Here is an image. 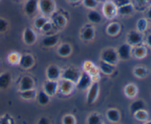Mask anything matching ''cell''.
Segmentation results:
<instances>
[{"mask_svg":"<svg viewBox=\"0 0 151 124\" xmlns=\"http://www.w3.org/2000/svg\"><path fill=\"white\" fill-rule=\"evenodd\" d=\"M102 61L106 62L111 65L115 66L118 63L119 57H118L117 52L114 48H106L104 51L102 52L101 54Z\"/></svg>","mask_w":151,"mask_h":124,"instance_id":"1","label":"cell"},{"mask_svg":"<svg viewBox=\"0 0 151 124\" xmlns=\"http://www.w3.org/2000/svg\"><path fill=\"white\" fill-rule=\"evenodd\" d=\"M38 9L44 16H49L54 13L55 3L54 0H38Z\"/></svg>","mask_w":151,"mask_h":124,"instance_id":"2","label":"cell"},{"mask_svg":"<svg viewBox=\"0 0 151 124\" xmlns=\"http://www.w3.org/2000/svg\"><path fill=\"white\" fill-rule=\"evenodd\" d=\"M81 75V73L78 69L74 68L72 67H69L66 69H65L63 73L60 76V77H61V79L70 81V82L76 84L78 81L79 80Z\"/></svg>","mask_w":151,"mask_h":124,"instance_id":"3","label":"cell"},{"mask_svg":"<svg viewBox=\"0 0 151 124\" xmlns=\"http://www.w3.org/2000/svg\"><path fill=\"white\" fill-rule=\"evenodd\" d=\"M128 43L131 46H137L141 45L143 41L142 33L137 30H131L127 36Z\"/></svg>","mask_w":151,"mask_h":124,"instance_id":"4","label":"cell"},{"mask_svg":"<svg viewBox=\"0 0 151 124\" xmlns=\"http://www.w3.org/2000/svg\"><path fill=\"white\" fill-rule=\"evenodd\" d=\"M92 84L91 76L88 72H83L81 73L79 80L76 83V88L78 90H86Z\"/></svg>","mask_w":151,"mask_h":124,"instance_id":"5","label":"cell"},{"mask_svg":"<svg viewBox=\"0 0 151 124\" xmlns=\"http://www.w3.org/2000/svg\"><path fill=\"white\" fill-rule=\"evenodd\" d=\"M103 12L107 19H114L117 15V7L114 1H106L103 4Z\"/></svg>","mask_w":151,"mask_h":124,"instance_id":"6","label":"cell"},{"mask_svg":"<svg viewBox=\"0 0 151 124\" xmlns=\"http://www.w3.org/2000/svg\"><path fill=\"white\" fill-rule=\"evenodd\" d=\"M116 52H117L119 58H120L121 60H127L131 58V54H132V48H131V46H130L128 43H124L118 48Z\"/></svg>","mask_w":151,"mask_h":124,"instance_id":"7","label":"cell"},{"mask_svg":"<svg viewBox=\"0 0 151 124\" xmlns=\"http://www.w3.org/2000/svg\"><path fill=\"white\" fill-rule=\"evenodd\" d=\"M58 89H59V91L62 93L64 94L70 93L75 87V83L63 79H61L60 81H58Z\"/></svg>","mask_w":151,"mask_h":124,"instance_id":"8","label":"cell"},{"mask_svg":"<svg viewBox=\"0 0 151 124\" xmlns=\"http://www.w3.org/2000/svg\"><path fill=\"white\" fill-rule=\"evenodd\" d=\"M99 93V85L97 82H93L91 86L88 88V95H87V102L88 104H92L96 98Z\"/></svg>","mask_w":151,"mask_h":124,"instance_id":"9","label":"cell"},{"mask_svg":"<svg viewBox=\"0 0 151 124\" xmlns=\"http://www.w3.org/2000/svg\"><path fill=\"white\" fill-rule=\"evenodd\" d=\"M46 74H47V79L52 81H58L61 76L60 68L56 66H49L47 69Z\"/></svg>","mask_w":151,"mask_h":124,"instance_id":"10","label":"cell"},{"mask_svg":"<svg viewBox=\"0 0 151 124\" xmlns=\"http://www.w3.org/2000/svg\"><path fill=\"white\" fill-rule=\"evenodd\" d=\"M58 81H52L47 80L44 82V92L49 95V96H52L55 94L58 91Z\"/></svg>","mask_w":151,"mask_h":124,"instance_id":"11","label":"cell"},{"mask_svg":"<svg viewBox=\"0 0 151 124\" xmlns=\"http://www.w3.org/2000/svg\"><path fill=\"white\" fill-rule=\"evenodd\" d=\"M24 42L27 45H32L36 41V35L31 28H27L23 32Z\"/></svg>","mask_w":151,"mask_h":124,"instance_id":"12","label":"cell"},{"mask_svg":"<svg viewBox=\"0 0 151 124\" xmlns=\"http://www.w3.org/2000/svg\"><path fill=\"white\" fill-rule=\"evenodd\" d=\"M38 9V0H27L25 3L24 11L28 16L33 15Z\"/></svg>","mask_w":151,"mask_h":124,"instance_id":"13","label":"cell"},{"mask_svg":"<svg viewBox=\"0 0 151 124\" xmlns=\"http://www.w3.org/2000/svg\"><path fill=\"white\" fill-rule=\"evenodd\" d=\"M19 66L23 68H29L34 64V58L31 54H26L21 56L20 60L19 63Z\"/></svg>","mask_w":151,"mask_h":124,"instance_id":"14","label":"cell"},{"mask_svg":"<svg viewBox=\"0 0 151 124\" xmlns=\"http://www.w3.org/2000/svg\"><path fill=\"white\" fill-rule=\"evenodd\" d=\"M34 88V81L29 76H24L20 82L21 92L29 91Z\"/></svg>","mask_w":151,"mask_h":124,"instance_id":"15","label":"cell"},{"mask_svg":"<svg viewBox=\"0 0 151 124\" xmlns=\"http://www.w3.org/2000/svg\"><path fill=\"white\" fill-rule=\"evenodd\" d=\"M11 83V76L7 72L0 74V89L5 90L10 86Z\"/></svg>","mask_w":151,"mask_h":124,"instance_id":"16","label":"cell"},{"mask_svg":"<svg viewBox=\"0 0 151 124\" xmlns=\"http://www.w3.org/2000/svg\"><path fill=\"white\" fill-rule=\"evenodd\" d=\"M132 53L136 58L142 59L145 58L147 56V50L145 46H144L142 45H139L137 46H135V48L132 51Z\"/></svg>","mask_w":151,"mask_h":124,"instance_id":"17","label":"cell"},{"mask_svg":"<svg viewBox=\"0 0 151 124\" xmlns=\"http://www.w3.org/2000/svg\"><path fill=\"white\" fill-rule=\"evenodd\" d=\"M134 7L131 3L125 4L123 6L117 7V14L121 16H128L134 13Z\"/></svg>","mask_w":151,"mask_h":124,"instance_id":"18","label":"cell"},{"mask_svg":"<svg viewBox=\"0 0 151 124\" xmlns=\"http://www.w3.org/2000/svg\"><path fill=\"white\" fill-rule=\"evenodd\" d=\"M59 37L57 35H50V36H47L44 38L42 41L43 46L46 47H51L54 46L56 45L58 42Z\"/></svg>","mask_w":151,"mask_h":124,"instance_id":"19","label":"cell"},{"mask_svg":"<svg viewBox=\"0 0 151 124\" xmlns=\"http://www.w3.org/2000/svg\"><path fill=\"white\" fill-rule=\"evenodd\" d=\"M88 21L91 23L99 24L102 21V16L97 11L94 10H91L88 12L87 15Z\"/></svg>","mask_w":151,"mask_h":124,"instance_id":"20","label":"cell"},{"mask_svg":"<svg viewBox=\"0 0 151 124\" xmlns=\"http://www.w3.org/2000/svg\"><path fill=\"white\" fill-rule=\"evenodd\" d=\"M131 112L133 115L136 113L137 112L139 111V110H145V104L144 101L141 99L137 100V101H134L131 105Z\"/></svg>","mask_w":151,"mask_h":124,"instance_id":"21","label":"cell"},{"mask_svg":"<svg viewBox=\"0 0 151 124\" xmlns=\"http://www.w3.org/2000/svg\"><path fill=\"white\" fill-rule=\"evenodd\" d=\"M72 52V47L69 44L63 43L58 48V54L61 57H68Z\"/></svg>","mask_w":151,"mask_h":124,"instance_id":"22","label":"cell"},{"mask_svg":"<svg viewBox=\"0 0 151 124\" xmlns=\"http://www.w3.org/2000/svg\"><path fill=\"white\" fill-rule=\"evenodd\" d=\"M107 115L108 119H109L110 121L114 122V123H116L118 122L120 119V115L119 113L118 112V110H115V109H111L109 111L107 112Z\"/></svg>","mask_w":151,"mask_h":124,"instance_id":"23","label":"cell"},{"mask_svg":"<svg viewBox=\"0 0 151 124\" xmlns=\"http://www.w3.org/2000/svg\"><path fill=\"white\" fill-rule=\"evenodd\" d=\"M147 27H148V21L147 19L145 18H141L138 20L137 23V30L138 32L143 33L147 30Z\"/></svg>","mask_w":151,"mask_h":124,"instance_id":"24","label":"cell"},{"mask_svg":"<svg viewBox=\"0 0 151 124\" xmlns=\"http://www.w3.org/2000/svg\"><path fill=\"white\" fill-rule=\"evenodd\" d=\"M125 93L129 98H134L138 93V89L134 84H129L125 88Z\"/></svg>","mask_w":151,"mask_h":124,"instance_id":"25","label":"cell"},{"mask_svg":"<svg viewBox=\"0 0 151 124\" xmlns=\"http://www.w3.org/2000/svg\"><path fill=\"white\" fill-rule=\"evenodd\" d=\"M134 73L137 77L139 79L145 78L148 73L147 69L145 66H137L134 69Z\"/></svg>","mask_w":151,"mask_h":124,"instance_id":"26","label":"cell"},{"mask_svg":"<svg viewBox=\"0 0 151 124\" xmlns=\"http://www.w3.org/2000/svg\"><path fill=\"white\" fill-rule=\"evenodd\" d=\"M94 37V29L91 26L86 28L82 32V38L85 41H91Z\"/></svg>","mask_w":151,"mask_h":124,"instance_id":"27","label":"cell"},{"mask_svg":"<svg viewBox=\"0 0 151 124\" xmlns=\"http://www.w3.org/2000/svg\"><path fill=\"white\" fill-rule=\"evenodd\" d=\"M107 32L109 35L114 36L116 35L120 31V25L118 23H111L108 26Z\"/></svg>","mask_w":151,"mask_h":124,"instance_id":"28","label":"cell"},{"mask_svg":"<svg viewBox=\"0 0 151 124\" xmlns=\"http://www.w3.org/2000/svg\"><path fill=\"white\" fill-rule=\"evenodd\" d=\"M100 68L106 74H111L114 71V66L106 63V62L101 61L100 64Z\"/></svg>","mask_w":151,"mask_h":124,"instance_id":"29","label":"cell"},{"mask_svg":"<svg viewBox=\"0 0 151 124\" xmlns=\"http://www.w3.org/2000/svg\"><path fill=\"white\" fill-rule=\"evenodd\" d=\"M38 101L41 105H46L50 101V96L44 91H41L37 95Z\"/></svg>","mask_w":151,"mask_h":124,"instance_id":"30","label":"cell"},{"mask_svg":"<svg viewBox=\"0 0 151 124\" xmlns=\"http://www.w3.org/2000/svg\"><path fill=\"white\" fill-rule=\"evenodd\" d=\"M134 115L137 120L142 122L147 121V119H148V113H147V112L145 110H139V111L134 113Z\"/></svg>","mask_w":151,"mask_h":124,"instance_id":"31","label":"cell"},{"mask_svg":"<svg viewBox=\"0 0 151 124\" xmlns=\"http://www.w3.org/2000/svg\"><path fill=\"white\" fill-rule=\"evenodd\" d=\"M21 55L17 52H12L9 54L8 57H7V60H8L9 63L12 65L19 64V60H20Z\"/></svg>","mask_w":151,"mask_h":124,"instance_id":"32","label":"cell"},{"mask_svg":"<svg viewBox=\"0 0 151 124\" xmlns=\"http://www.w3.org/2000/svg\"><path fill=\"white\" fill-rule=\"evenodd\" d=\"M47 21H48V19L47 18L44 17V16H40V17H38L37 19H35V21H34V26H35L36 29H41L43 26Z\"/></svg>","mask_w":151,"mask_h":124,"instance_id":"33","label":"cell"},{"mask_svg":"<svg viewBox=\"0 0 151 124\" xmlns=\"http://www.w3.org/2000/svg\"><path fill=\"white\" fill-rule=\"evenodd\" d=\"M88 124H102V119L99 115L97 113H93L88 117L87 120Z\"/></svg>","mask_w":151,"mask_h":124,"instance_id":"34","label":"cell"},{"mask_svg":"<svg viewBox=\"0 0 151 124\" xmlns=\"http://www.w3.org/2000/svg\"><path fill=\"white\" fill-rule=\"evenodd\" d=\"M21 95L23 98L27 100H30L32 99V98H35L36 96V92L34 89L29 90V91H23L21 93Z\"/></svg>","mask_w":151,"mask_h":124,"instance_id":"35","label":"cell"},{"mask_svg":"<svg viewBox=\"0 0 151 124\" xmlns=\"http://www.w3.org/2000/svg\"><path fill=\"white\" fill-rule=\"evenodd\" d=\"M83 4L87 8L94 9L97 6V0H83Z\"/></svg>","mask_w":151,"mask_h":124,"instance_id":"36","label":"cell"},{"mask_svg":"<svg viewBox=\"0 0 151 124\" xmlns=\"http://www.w3.org/2000/svg\"><path fill=\"white\" fill-rule=\"evenodd\" d=\"M55 22L59 26H64L66 24V19L62 15H58L55 18Z\"/></svg>","mask_w":151,"mask_h":124,"instance_id":"37","label":"cell"},{"mask_svg":"<svg viewBox=\"0 0 151 124\" xmlns=\"http://www.w3.org/2000/svg\"><path fill=\"white\" fill-rule=\"evenodd\" d=\"M8 27V22L5 19L0 18V33L5 32Z\"/></svg>","mask_w":151,"mask_h":124,"instance_id":"38","label":"cell"},{"mask_svg":"<svg viewBox=\"0 0 151 124\" xmlns=\"http://www.w3.org/2000/svg\"><path fill=\"white\" fill-rule=\"evenodd\" d=\"M63 124H75V119L71 115H67L63 118Z\"/></svg>","mask_w":151,"mask_h":124,"instance_id":"39","label":"cell"},{"mask_svg":"<svg viewBox=\"0 0 151 124\" xmlns=\"http://www.w3.org/2000/svg\"><path fill=\"white\" fill-rule=\"evenodd\" d=\"M0 124H13V120L11 117L5 115L0 118Z\"/></svg>","mask_w":151,"mask_h":124,"instance_id":"40","label":"cell"},{"mask_svg":"<svg viewBox=\"0 0 151 124\" xmlns=\"http://www.w3.org/2000/svg\"><path fill=\"white\" fill-rule=\"evenodd\" d=\"M114 3L116 4V7H121V6H123L125 5V4H128V3L131 2H130V0H115V1H114Z\"/></svg>","mask_w":151,"mask_h":124,"instance_id":"41","label":"cell"},{"mask_svg":"<svg viewBox=\"0 0 151 124\" xmlns=\"http://www.w3.org/2000/svg\"><path fill=\"white\" fill-rule=\"evenodd\" d=\"M52 26V24L48 21L43 26V27L41 28V30L44 31V32H49V31L51 30Z\"/></svg>","mask_w":151,"mask_h":124,"instance_id":"42","label":"cell"},{"mask_svg":"<svg viewBox=\"0 0 151 124\" xmlns=\"http://www.w3.org/2000/svg\"><path fill=\"white\" fill-rule=\"evenodd\" d=\"M38 124H50L48 119L46 118H41L38 120Z\"/></svg>","mask_w":151,"mask_h":124,"instance_id":"43","label":"cell"},{"mask_svg":"<svg viewBox=\"0 0 151 124\" xmlns=\"http://www.w3.org/2000/svg\"><path fill=\"white\" fill-rule=\"evenodd\" d=\"M149 0H136L137 4L140 6H144L148 3Z\"/></svg>","mask_w":151,"mask_h":124,"instance_id":"44","label":"cell"},{"mask_svg":"<svg viewBox=\"0 0 151 124\" xmlns=\"http://www.w3.org/2000/svg\"><path fill=\"white\" fill-rule=\"evenodd\" d=\"M145 41H146V44L151 48V33L147 35V38H146Z\"/></svg>","mask_w":151,"mask_h":124,"instance_id":"45","label":"cell"},{"mask_svg":"<svg viewBox=\"0 0 151 124\" xmlns=\"http://www.w3.org/2000/svg\"><path fill=\"white\" fill-rule=\"evenodd\" d=\"M147 19H150L151 20V6L148 8L147 11Z\"/></svg>","mask_w":151,"mask_h":124,"instance_id":"46","label":"cell"},{"mask_svg":"<svg viewBox=\"0 0 151 124\" xmlns=\"http://www.w3.org/2000/svg\"><path fill=\"white\" fill-rule=\"evenodd\" d=\"M145 124H151V120H147V121H145Z\"/></svg>","mask_w":151,"mask_h":124,"instance_id":"47","label":"cell"},{"mask_svg":"<svg viewBox=\"0 0 151 124\" xmlns=\"http://www.w3.org/2000/svg\"><path fill=\"white\" fill-rule=\"evenodd\" d=\"M71 1H72V2H77V1H78L79 0H70Z\"/></svg>","mask_w":151,"mask_h":124,"instance_id":"48","label":"cell"}]
</instances>
